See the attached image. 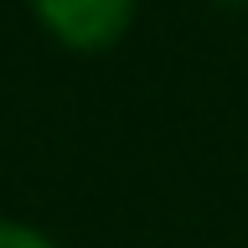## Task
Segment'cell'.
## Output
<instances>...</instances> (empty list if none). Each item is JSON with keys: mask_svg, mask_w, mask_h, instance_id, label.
Segmentation results:
<instances>
[{"mask_svg": "<svg viewBox=\"0 0 248 248\" xmlns=\"http://www.w3.org/2000/svg\"><path fill=\"white\" fill-rule=\"evenodd\" d=\"M222 5H248V0H222Z\"/></svg>", "mask_w": 248, "mask_h": 248, "instance_id": "3957f363", "label": "cell"}, {"mask_svg": "<svg viewBox=\"0 0 248 248\" xmlns=\"http://www.w3.org/2000/svg\"><path fill=\"white\" fill-rule=\"evenodd\" d=\"M26 5L36 26L78 57L119 46L135 26V0H26Z\"/></svg>", "mask_w": 248, "mask_h": 248, "instance_id": "6da1fadb", "label": "cell"}, {"mask_svg": "<svg viewBox=\"0 0 248 248\" xmlns=\"http://www.w3.org/2000/svg\"><path fill=\"white\" fill-rule=\"evenodd\" d=\"M0 248H57L42 228L31 222H16V217H0Z\"/></svg>", "mask_w": 248, "mask_h": 248, "instance_id": "7a4b0ae2", "label": "cell"}]
</instances>
